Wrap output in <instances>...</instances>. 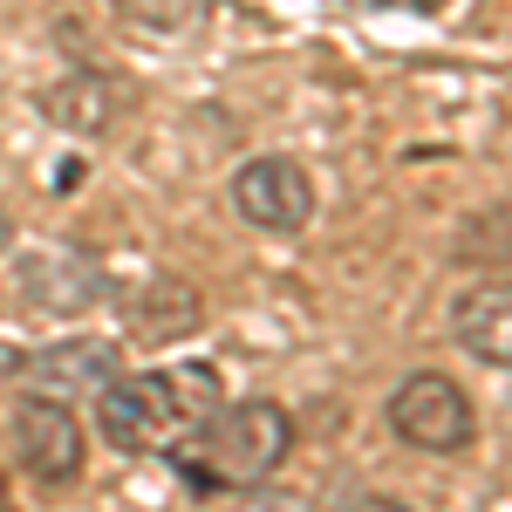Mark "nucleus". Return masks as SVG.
<instances>
[{
    "mask_svg": "<svg viewBox=\"0 0 512 512\" xmlns=\"http://www.w3.org/2000/svg\"><path fill=\"white\" fill-rule=\"evenodd\" d=\"M123 28L137 35H158V41H185L212 21V0H110Z\"/></svg>",
    "mask_w": 512,
    "mask_h": 512,
    "instance_id": "obj_11",
    "label": "nucleus"
},
{
    "mask_svg": "<svg viewBox=\"0 0 512 512\" xmlns=\"http://www.w3.org/2000/svg\"><path fill=\"white\" fill-rule=\"evenodd\" d=\"M96 287H103V274H96V260H82L76 246H48V253L21 260V294L41 315H76V308L96 301Z\"/></svg>",
    "mask_w": 512,
    "mask_h": 512,
    "instance_id": "obj_10",
    "label": "nucleus"
},
{
    "mask_svg": "<svg viewBox=\"0 0 512 512\" xmlns=\"http://www.w3.org/2000/svg\"><path fill=\"white\" fill-rule=\"evenodd\" d=\"M233 212L253 233H301L315 219V178L294 158H246L233 171Z\"/></svg>",
    "mask_w": 512,
    "mask_h": 512,
    "instance_id": "obj_4",
    "label": "nucleus"
},
{
    "mask_svg": "<svg viewBox=\"0 0 512 512\" xmlns=\"http://www.w3.org/2000/svg\"><path fill=\"white\" fill-rule=\"evenodd\" d=\"M287 451H294V417L280 410L274 396H246V403H219L212 424L185 451H171V465H178V478L192 485L198 499H212V492L267 485L287 465Z\"/></svg>",
    "mask_w": 512,
    "mask_h": 512,
    "instance_id": "obj_2",
    "label": "nucleus"
},
{
    "mask_svg": "<svg viewBox=\"0 0 512 512\" xmlns=\"http://www.w3.org/2000/svg\"><path fill=\"white\" fill-rule=\"evenodd\" d=\"M410 7H424V14H444V7H451V0H410Z\"/></svg>",
    "mask_w": 512,
    "mask_h": 512,
    "instance_id": "obj_15",
    "label": "nucleus"
},
{
    "mask_svg": "<svg viewBox=\"0 0 512 512\" xmlns=\"http://www.w3.org/2000/svg\"><path fill=\"white\" fill-rule=\"evenodd\" d=\"M219 403H226V390H219L212 362H171L151 376H117L96 396V431L130 458H171L212 424Z\"/></svg>",
    "mask_w": 512,
    "mask_h": 512,
    "instance_id": "obj_1",
    "label": "nucleus"
},
{
    "mask_svg": "<svg viewBox=\"0 0 512 512\" xmlns=\"http://www.w3.org/2000/svg\"><path fill=\"white\" fill-rule=\"evenodd\" d=\"M14 444H21V465L41 485H69L82 472V424L69 417V403H55V396H21Z\"/></svg>",
    "mask_w": 512,
    "mask_h": 512,
    "instance_id": "obj_6",
    "label": "nucleus"
},
{
    "mask_svg": "<svg viewBox=\"0 0 512 512\" xmlns=\"http://www.w3.org/2000/svg\"><path fill=\"white\" fill-rule=\"evenodd\" d=\"M0 239H7V226H0Z\"/></svg>",
    "mask_w": 512,
    "mask_h": 512,
    "instance_id": "obj_17",
    "label": "nucleus"
},
{
    "mask_svg": "<svg viewBox=\"0 0 512 512\" xmlns=\"http://www.w3.org/2000/svg\"><path fill=\"white\" fill-rule=\"evenodd\" d=\"M246 512H308V499H294V492H260V485H253V506Z\"/></svg>",
    "mask_w": 512,
    "mask_h": 512,
    "instance_id": "obj_13",
    "label": "nucleus"
},
{
    "mask_svg": "<svg viewBox=\"0 0 512 512\" xmlns=\"http://www.w3.org/2000/svg\"><path fill=\"white\" fill-rule=\"evenodd\" d=\"M390 431L410 444V451H431V458H458V451H472L478 437V403L458 390V376H444V369H417V376H403L390 390Z\"/></svg>",
    "mask_w": 512,
    "mask_h": 512,
    "instance_id": "obj_3",
    "label": "nucleus"
},
{
    "mask_svg": "<svg viewBox=\"0 0 512 512\" xmlns=\"http://www.w3.org/2000/svg\"><path fill=\"white\" fill-rule=\"evenodd\" d=\"M198 321H205V301H198L192 280H178V274H158L151 287H137V294H130V308H123V328H130V342H144V349L185 342Z\"/></svg>",
    "mask_w": 512,
    "mask_h": 512,
    "instance_id": "obj_9",
    "label": "nucleus"
},
{
    "mask_svg": "<svg viewBox=\"0 0 512 512\" xmlns=\"http://www.w3.org/2000/svg\"><path fill=\"white\" fill-rule=\"evenodd\" d=\"M458 260L465 267H512V205H485L458 233Z\"/></svg>",
    "mask_w": 512,
    "mask_h": 512,
    "instance_id": "obj_12",
    "label": "nucleus"
},
{
    "mask_svg": "<svg viewBox=\"0 0 512 512\" xmlns=\"http://www.w3.org/2000/svg\"><path fill=\"white\" fill-rule=\"evenodd\" d=\"M35 110L55 123V130H69V137H103V130L130 110V89H123V76H110V69H69V76H55L35 96Z\"/></svg>",
    "mask_w": 512,
    "mask_h": 512,
    "instance_id": "obj_7",
    "label": "nucleus"
},
{
    "mask_svg": "<svg viewBox=\"0 0 512 512\" xmlns=\"http://www.w3.org/2000/svg\"><path fill=\"white\" fill-rule=\"evenodd\" d=\"M0 512H7V478H0Z\"/></svg>",
    "mask_w": 512,
    "mask_h": 512,
    "instance_id": "obj_16",
    "label": "nucleus"
},
{
    "mask_svg": "<svg viewBox=\"0 0 512 512\" xmlns=\"http://www.w3.org/2000/svg\"><path fill=\"white\" fill-rule=\"evenodd\" d=\"M21 376L28 396H55V403H89L117 383V342H96V335H69L41 355H21Z\"/></svg>",
    "mask_w": 512,
    "mask_h": 512,
    "instance_id": "obj_5",
    "label": "nucleus"
},
{
    "mask_svg": "<svg viewBox=\"0 0 512 512\" xmlns=\"http://www.w3.org/2000/svg\"><path fill=\"white\" fill-rule=\"evenodd\" d=\"M451 342L472 362L512 369V280H478L451 301Z\"/></svg>",
    "mask_w": 512,
    "mask_h": 512,
    "instance_id": "obj_8",
    "label": "nucleus"
},
{
    "mask_svg": "<svg viewBox=\"0 0 512 512\" xmlns=\"http://www.w3.org/2000/svg\"><path fill=\"white\" fill-rule=\"evenodd\" d=\"M7 369H21V355H14V349H0V376H7Z\"/></svg>",
    "mask_w": 512,
    "mask_h": 512,
    "instance_id": "obj_14",
    "label": "nucleus"
}]
</instances>
